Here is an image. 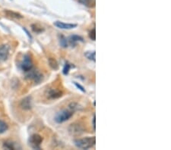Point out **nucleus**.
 Returning <instances> with one entry per match:
<instances>
[{"label": "nucleus", "instance_id": "obj_24", "mask_svg": "<svg viewBox=\"0 0 171 150\" xmlns=\"http://www.w3.org/2000/svg\"><path fill=\"white\" fill-rule=\"evenodd\" d=\"M95 116H94V118H93V127H94V130H95L96 128V124H95Z\"/></svg>", "mask_w": 171, "mask_h": 150}, {"label": "nucleus", "instance_id": "obj_6", "mask_svg": "<svg viewBox=\"0 0 171 150\" xmlns=\"http://www.w3.org/2000/svg\"><path fill=\"white\" fill-rule=\"evenodd\" d=\"M9 51H10V47L8 45L0 46V61H5L8 59Z\"/></svg>", "mask_w": 171, "mask_h": 150}, {"label": "nucleus", "instance_id": "obj_19", "mask_svg": "<svg viewBox=\"0 0 171 150\" xmlns=\"http://www.w3.org/2000/svg\"><path fill=\"white\" fill-rule=\"evenodd\" d=\"M4 147L6 149H15V147L14 146V143L11 142H5L4 143Z\"/></svg>", "mask_w": 171, "mask_h": 150}, {"label": "nucleus", "instance_id": "obj_23", "mask_svg": "<svg viewBox=\"0 0 171 150\" xmlns=\"http://www.w3.org/2000/svg\"><path fill=\"white\" fill-rule=\"evenodd\" d=\"M23 30H25V33H27V35H28V36L29 38H30V39H32V36H31V35L30 34V33H29V32H28V30H27V29H26V28H25V27H24V28H23Z\"/></svg>", "mask_w": 171, "mask_h": 150}, {"label": "nucleus", "instance_id": "obj_2", "mask_svg": "<svg viewBox=\"0 0 171 150\" xmlns=\"http://www.w3.org/2000/svg\"><path fill=\"white\" fill-rule=\"evenodd\" d=\"M73 115V111L71 110H62L58 112L55 116V121L58 124L63 123L66 120H69Z\"/></svg>", "mask_w": 171, "mask_h": 150}, {"label": "nucleus", "instance_id": "obj_7", "mask_svg": "<svg viewBox=\"0 0 171 150\" xmlns=\"http://www.w3.org/2000/svg\"><path fill=\"white\" fill-rule=\"evenodd\" d=\"M69 132L71 133L72 135H79V134H82L84 132L83 128L82 126L78 124H71L69 127Z\"/></svg>", "mask_w": 171, "mask_h": 150}, {"label": "nucleus", "instance_id": "obj_18", "mask_svg": "<svg viewBox=\"0 0 171 150\" xmlns=\"http://www.w3.org/2000/svg\"><path fill=\"white\" fill-rule=\"evenodd\" d=\"M70 69H71V65H70V64H68V62H66L65 64V65H64L63 71H62V72H63V74H65V75H67V74L69 73Z\"/></svg>", "mask_w": 171, "mask_h": 150}, {"label": "nucleus", "instance_id": "obj_14", "mask_svg": "<svg viewBox=\"0 0 171 150\" xmlns=\"http://www.w3.org/2000/svg\"><path fill=\"white\" fill-rule=\"evenodd\" d=\"M8 129V126L7 124V123H5L3 120H0V134L5 133V131H7Z\"/></svg>", "mask_w": 171, "mask_h": 150}, {"label": "nucleus", "instance_id": "obj_5", "mask_svg": "<svg viewBox=\"0 0 171 150\" xmlns=\"http://www.w3.org/2000/svg\"><path fill=\"white\" fill-rule=\"evenodd\" d=\"M43 142V137L39 134H33L29 139V143L33 149H40Z\"/></svg>", "mask_w": 171, "mask_h": 150}, {"label": "nucleus", "instance_id": "obj_3", "mask_svg": "<svg viewBox=\"0 0 171 150\" xmlns=\"http://www.w3.org/2000/svg\"><path fill=\"white\" fill-rule=\"evenodd\" d=\"M26 78L29 80H31L34 83H40L43 79V75L38 70H30L27 72Z\"/></svg>", "mask_w": 171, "mask_h": 150}, {"label": "nucleus", "instance_id": "obj_9", "mask_svg": "<svg viewBox=\"0 0 171 150\" xmlns=\"http://www.w3.org/2000/svg\"><path fill=\"white\" fill-rule=\"evenodd\" d=\"M21 106L24 110H30L32 107L31 105V97L27 96L23 99L21 102Z\"/></svg>", "mask_w": 171, "mask_h": 150}, {"label": "nucleus", "instance_id": "obj_21", "mask_svg": "<svg viewBox=\"0 0 171 150\" xmlns=\"http://www.w3.org/2000/svg\"><path fill=\"white\" fill-rule=\"evenodd\" d=\"M32 29H33V31L36 32V33H40V32H41L42 30H43L42 27H38L37 25H36V24L32 25Z\"/></svg>", "mask_w": 171, "mask_h": 150}, {"label": "nucleus", "instance_id": "obj_1", "mask_svg": "<svg viewBox=\"0 0 171 150\" xmlns=\"http://www.w3.org/2000/svg\"><path fill=\"white\" fill-rule=\"evenodd\" d=\"M75 145L78 149H91L96 143V138L95 137H87L82 139H78L74 141Z\"/></svg>", "mask_w": 171, "mask_h": 150}, {"label": "nucleus", "instance_id": "obj_8", "mask_svg": "<svg viewBox=\"0 0 171 150\" xmlns=\"http://www.w3.org/2000/svg\"><path fill=\"white\" fill-rule=\"evenodd\" d=\"M54 25L59 29H62V30H71V29H73L77 27V25L74 24H65L62 21H56L54 23Z\"/></svg>", "mask_w": 171, "mask_h": 150}, {"label": "nucleus", "instance_id": "obj_4", "mask_svg": "<svg viewBox=\"0 0 171 150\" xmlns=\"http://www.w3.org/2000/svg\"><path fill=\"white\" fill-rule=\"evenodd\" d=\"M33 61L29 55H25L23 57L22 63H21V68L22 71L28 72L33 68Z\"/></svg>", "mask_w": 171, "mask_h": 150}, {"label": "nucleus", "instance_id": "obj_11", "mask_svg": "<svg viewBox=\"0 0 171 150\" xmlns=\"http://www.w3.org/2000/svg\"><path fill=\"white\" fill-rule=\"evenodd\" d=\"M68 42L71 46H75L78 42H83V38L78 35H72L68 39Z\"/></svg>", "mask_w": 171, "mask_h": 150}, {"label": "nucleus", "instance_id": "obj_17", "mask_svg": "<svg viewBox=\"0 0 171 150\" xmlns=\"http://www.w3.org/2000/svg\"><path fill=\"white\" fill-rule=\"evenodd\" d=\"M59 43H60V45H61L62 47H63V48H66L67 46H68V41H67L66 39H65V37L62 36L60 37Z\"/></svg>", "mask_w": 171, "mask_h": 150}, {"label": "nucleus", "instance_id": "obj_10", "mask_svg": "<svg viewBox=\"0 0 171 150\" xmlns=\"http://www.w3.org/2000/svg\"><path fill=\"white\" fill-rule=\"evenodd\" d=\"M62 92L61 91L58 90V89H50L48 90L47 92V96H48L50 99H57V98H59L62 96Z\"/></svg>", "mask_w": 171, "mask_h": 150}, {"label": "nucleus", "instance_id": "obj_16", "mask_svg": "<svg viewBox=\"0 0 171 150\" xmlns=\"http://www.w3.org/2000/svg\"><path fill=\"white\" fill-rule=\"evenodd\" d=\"M49 64H50V66L53 69L57 70V68H58V63L57 62V61H56L54 58H50V59H49Z\"/></svg>", "mask_w": 171, "mask_h": 150}, {"label": "nucleus", "instance_id": "obj_22", "mask_svg": "<svg viewBox=\"0 0 171 150\" xmlns=\"http://www.w3.org/2000/svg\"><path fill=\"white\" fill-rule=\"evenodd\" d=\"M74 83H75V86H76V87L78 88V89H79L80 90L82 91V92H85V89H84L83 86H81V85H80L79 83H77L76 82H74Z\"/></svg>", "mask_w": 171, "mask_h": 150}, {"label": "nucleus", "instance_id": "obj_20", "mask_svg": "<svg viewBox=\"0 0 171 150\" xmlns=\"http://www.w3.org/2000/svg\"><path fill=\"white\" fill-rule=\"evenodd\" d=\"M89 37L92 40H94V41L96 40V30H95V28H94L93 30H91V32L89 33Z\"/></svg>", "mask_w": 171, "mask_h": 150}, {"label": "nucleus", "instance_id": "obj_12", "mask_svg": "<svg viewBox=\"0 0 171 150\" xmlns=\"http://www.w3.org/2000/svg\"><path fill=\"white\" fill-rule=\"evenodd\" d=\"M78 2L80 3H82V5L88 7V8H93V7L95 6V4H96L95 0H78Z\"/></svg>", "mask_w": 171, "mask_h": 150}, {"label": "nucleus", "instance_id": "obj_13", "mask_svg": "<svg viewBox=\"0 0 171 150\" xmlns=\"http://www.w3.org/2000/svg\"><path fill=\"white\" fill-rule=\"evenodd\" d=\"M5 14L8 15V16L12 17V18H23L22 15H20L19 13H17V12H12V11H9V10H6L5 11Z\"/></svg>", "mask_w": 171, "mask_h": 150}, {"label": "nucleus", "instance_id": "obj_15", "mask_svg": "<svg viewBox=\"0 0 171 150\" xmlns=\"http://www.w3.org/2000/svg\"><path fill=\"white\" fill-rule=\"evenodd\" d=\"M96 53H95V51H91V52H87L85 53V56H86L87 58L88 59L91 60V61H95V58H96Z\"/></svg>", "mask_w": 171, "mask_h": 150}]
</instances>
